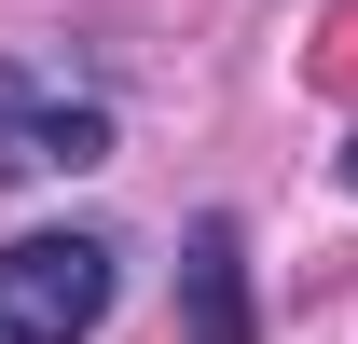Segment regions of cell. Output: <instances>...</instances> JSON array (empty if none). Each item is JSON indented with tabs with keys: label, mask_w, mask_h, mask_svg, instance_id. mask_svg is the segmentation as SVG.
<instances>
[{
	"label": "cell",
	"mask_w": 358,
	"mask_h": 344,
	"mask_svg": "<svg viewBox=\"0 0 358 344\" xmlns=\"http://www.w3.org/2000/svg\"><path fill=\"white\" fill-rule=\"evenodd\" d=\"M124 289V248L96 220H55V234H14L0 248V344H83Z\"/></svg>",
	"instance_id": "6da1fadb"
},
{
	"label": "cell",
	"mask_w": 358,
	"mask_h": 344,
	"mask_svg": "<svg viewBox=\"0 0 358 344\" xmlns=\"http://www.w3.org/2000/svg\"><path fill=\"white\" fill-rule=\"evenodd\" d=\"M110 166V96L69 69H0V179H83Z\"/></svg>",
	"instance_id": "7a4b0ae2"
},
{
	"label": "cell",
	"mask_w": 358,
	"mask_h": 344,
	"mask_svg": "<svg viewBox=\"0 0 358 344\" xmlns=\"http://www.w3.org/2000/svg\"><path fill=\"white\" fill-rule=\"evenodd\" d=\"M179 344H262V317H248V234L221 207L179 234Z\"/></svg>",
	"instance_id": "3957f363"
},
{
	"label": "cell",
	"mask_w": 358,
	"mask_h": 344,
	"mask_svg": "<svg viewBox=\"0 0 358 344\" xmlns=\"http://www.w3.org/2000/svg\"><path fill=\"white\" fill-rule=\"evenodd\" d=\"M345 193H358V138H345Z\"/></svg>",
	"instance_id": "277c9868"
}]
</instances>
